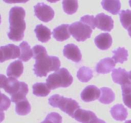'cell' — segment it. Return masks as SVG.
Instances as JSON below:
<instances>
[{
    "label": "cell",
    "instance_id": "1",
    "mask_svg": "<svg viewBox=\"0 0 131 123\" xmlns=\"http://www.w3.org/2000/svg\"><path fill=\"white\" fill-rule=\"evenodd\" d=\"M33 56L35 60L33 71L38 77L46 76L51 71H56L61 65L60 60L57 56H49L46 49L40 45L33 47Z\"/></svg>",
    "mask_w": 131,
    "mask_h": 123
},
{
    "label": "cell",
    "instance_id": "2",
    "mask_svg": "<svg viewBox=\"0 0 131 123\" xmlns=\"http://www.w3.org/2000/svg\"><path fill=\"white\" fill-rule=\"evenodd\" d=\"M26 12L23 8L15 6L10 9L9 12L10 32L8 37L14 42H19L24 38L26 29V23L24 21Z\"/></svg>",
    "mask_w": 131,
    "mask_h": 123
},
{
    "label": "cell",
    "instance_id": "3",
    "mask_svg": "<svg viewBox=\"0 0 131 123\" xmlns=\"http://www.w3.org/2000/svg\"><path fill=\"white\" fill-rule=\"evenodd\" d=\"M73 77L65 68H61L50 74L46 79V83L51 90L68 87L72 83Z\"/></svg>",
    "mask_w": 131,
    "mask_h": 123
},
{
    "label": "cell",
    "instance_id": "4",
    "mask_svg": "<svg viewBox=\"0 0 131 123\" xmlns=\"http://www.w3.org/2000/svg\"><path fill=\"white\" fill-rule=\"evenodd\" d=\"M49 104L54 108H59L72 118H74L75 111L80 108V106L76 101L59 94H54L50 97Z\"/></svg>",
    "mask_w": 131,
    "mask_h": 123
},
{
    "label": "cell",
    "instance_id": "5",
    "mask_svg": "<svg viewBox=\"0 0 131 123\" xmlns=\"http://www.w3.org/2000/svg\"><path fill=\"white\" fill-rule=\"evenodd\" d=\"M93 29L88 24L80 21L70 24L69 31L72 37L78 42H83L90 38Z\"/></svg>",
    "mask_w": 131,
    "mask_h": 123
},
{
    "label": "cell",
    "instance_id": "6",
    "mask_svg": "<svg viewBox=\"0 0 131 123\" xmlns=\"http://www.w3.org/2000/svg\"><path fill=\"white\" fill-rule=\"evenodd\" d=\"M111 76L113 81L122 86V94L131 92V78L129 73L125 69L122 68L114 69Z\"/></svg>",
    "mask_w": 131,
    "mask_h": 123
},
{
    "label": "cell",
    "instance_id": "7",
    "mask_svg": "<svg viewBox=\"0 0 131 123\" xmlns=\"http://www.w3.org/2000/svg\"><path fill=\"white\" fill-rule=\"evenodd\" d=\"M34 11L36 17L45 23L51 20L54 16L53 9L43 3H37L34 6Z\"/></svg>",
    "mask_w": 131,
    "mask_h": 123
},
{
    "label": "cell",
    "instance_id": "8",
    "mask_svg": "<svg viewBox=\"0 0 131 123\" xmlns=\"http://www.w3.org/2000/svg\"><path fill=\"white\" fill-rule=\"evenodd\" d=\"M20 82L14 77L6 78L3 74L1 75V88H3L10 95L15 94L20 88Z\"/></svg>",
    "mask_w": 131,
    "mask_h": 123
},
{
    "label": "cell",
    "instance_id": "9",
    "mask_svg": "<svg viewBox=\"0 0 131 123\" xmlns=\"http://www.w3.org/2000/svg\"><path fill=\"white\" fill-rule=\"evenodd\" d=\"M1 51V63L10 59H15L19 58L20 55V47L14 44H8L6 46H1L0 48Z\"/></svg>",
    "mask_w": 131,
    "mask_h": 123
},
{
    "label": "cell",
    "instance_id": "10",
    "mask_svg": "<svg viewBox=\"0 0 131 123\" xmlns=\"http://www.w3.org/2000/svg\"><path fill=\"white\" fill-rule=\"evenodd\" d=\"M96 27L102 31L111 32L113 28L114 22L111 17L101 13L96 15Z\"/></svg>",
    "mask_w": 131,
    "mask_h": 123
},
{
    "label": "cell",
    "instance_id": "11",
    "mask_svg": "<svg viewBox=\"0 0 131 123\" xmlns=\"http://www.w3.org/2000/svg\"><path fill=\"white\" fill-rule=\"evenodd\" d=\"M63 55L69 60L75 63L80 62L82 58V55L80 49L76 45L74 44H69L64 47Z\"/></svg>",
    "mask_w": 131,
    "mask_h": 123
},
{
    "label": "cell",
    "instance_id": "12",
    "mask_svg": "<svg viewBox=\"0 0 131 123\" xmlns=\"http://www.w3.org/2000/svg\"><path fill=\"white\" fill-rule=\"evenodd\" d=\"M101 89L95 85H88L81 93V98L84 102H91L99 99Z\"/></svg>",
    "mask_w": 131,
    "mask_h": 123
},
{
    "label": "cell",
    "instance_id": "13",
    "mask_svg": "<svg viewBox=\"0 0 131 123\" xmlns=\"http://www.w3.org/2000/svg\"><path fill=\"white\" fill-rule=\"evenodd\" d=\"M74 118L81 123H92L97 117L93 111L79 108L75 111Z\"/></svg>",
    "mask_w": 131,
    "mask_h": 123
},
{
    "label": "cell",
    "instance_id": "14",
    "mask_svg": "<svg viewBox=\"0 0 131 123\" xmlns=\"http://www.w3.org/2000/svg\"><path fill=\"white\" fill-rule=\"evenodd\" d=\"M116 63L111 58H105L101 60L96 65V71L99 74H107L113 70Z\"/></svg>",
    "mask_w": 131,
    "mask_h": 123
},
{
    "label": "cell",
    "instance_id": "15",
    "mask_svg": "<svg viewBox=\"0 0 131 123\" xmlns=\"http://www.w3.org/2000/svg\"><path fill=\"white\" fill-rule=\"evenodd\" d=\"M94 41L97 47L101 50L107 49L113 43L112 37L108 33H101L95 38Z\"/></svg>",
    "mask_w": 131,
    "mask_h": 123
},
{
    "label": "cell",
    "instance_id": "16",
    "mask_svg": "<svg viewBox=\"0 0 131 123\" xmlns=\"http://www.w3.org/2000/svg\"><path fill=\"white\" fill-rule=\"evenodd\" d=\"M69 24H61L59 26L56 27L53 29L52 35L53 37L58 41L66 40L70 38V33L69 31Z\"/></svg>",
    "mask_w": 131,
    "mask_h": 123
},
{
    "label": "cell",
    "instance_id": "17",
    "mask_svg": "<svg viewBox=\"0 0 131 123\" xmlns=\"http://www.w3.org/2000/svg\"><path fill=\"white\" fill-rule=\"evenodd\" d=\"M24 70V65L21 60H15L9 65L6 70V75L8 77L18 78L22 75Z\"/></svg>",
    "mask_w": 131,
    "mask_h": 123
},
{
    "label": "cell",
    "instance_id": "18",
    "mask_svg": "<svg viewBox=\"0 0 131 123\" xmlns=\"http://www.w3.org/2000/svg\"><path fill=\"white\" fill-rule=\"evenodd\" d=\"M110 113L113 118L118 121L125 120L128 115L127 110L122 104H117L113 106L110 110Z\"/></svg>",
    "mask_w": 131,
    "mask_h": 123
},
{
    "label": "cell",
    "instance_id": "19",
    "mask_svg": "<svg viewBox=\"0 0 131 123\" xmlns=\"http://www.w3.org/2000/svg\"><path fill=\"white\" fill-rule=\"evenodd\" d=\"M35 33L37 36V39L42 43L47 42L51 39V30L43 24L37 25L35 29Z\"/></svg>",
    "mask_w": 131,
    "mask_h": 123
},
{
    "label": "cell",
    "instance_id": "20",
    "mask_svg": "<svg viewBox=\"0 0 131 123\" xmlns=\"http://www.w3.org/2000/svg\"><path fill=\"white\" fill-rule=\"evenodd\" d=\"M101 5L105 10L113 15L118 14L121 8L120 0H102Z\"/></svg>",
    "mask_w": 131,
    "mask_h": 123
},
{
    "label": "cell",
    "instance_id": "21",
    "mask_svg": "<svg viewBox=\"0 0 131 123\" xmlns=\"http://www.w3.org/2000/svg\"><path fill=\"white\" fill-rule=\"evenodd\" d=\"M101 91V95L99 100L101 103L108 105L115 99V94L111 88L108 87H102Z\"/></svg>",
    "mask_w": 131,
    "mask_h": 123
},
{
    "label": "cell",
    "instance_id": "22",
    "mask_svg": "<svg viewBox=\"0 0 131 123\" xmlns=\"http://www.w3.org/2000/svg\"><path fill=\"white\" fill-rule=\"evenodd\" d=\"M19 47H20V55L19 57V60L26 62L33 57V49H31L30 46L28 44V42H26V41H23L19 45Z\"/></svg>",
    "mask_w": 131,
    "mask_h": 123
},
{
    "label": "cell",
    "instance_id": "23",
    "mask_svg": "<svg viewBox=\"0 0 131 123\" xmlns=\"http://www.w3.org/2000/svg\"><path fill=\"white\" fill-rule=\"evenodd\" d=\"M50 91L47 83H36L33 85V94L36 96L46 97L49 94Z\"/></svg>",
    "mask_w": 131,
    "mask_h": 123
},
{
    "label": "cell",
    "instance_id": "24",
    "mask_svg": "<svg viewBox=\"0 0 131 123\" xmlns=\"http://www.w3.org/2000/svg\"><path fill=\"white\" fill-rule=\"evenodd\" d=\"M31 111V105L26 98L16 103L15 112L19 115H26Z\"/></svg>",
    "mask_w": 131,
    "mask_h": 123
},
{
    "label": "cell",
    "instance_id": "25",
    "mask_svg": "<svg viewBox=\"0 0 131 123\" xmlns=\"http://www.w3.org/2000/svg\"><path fill=\"white\" fill-rule=\"evenodd\" d=\"M28 85L26 83H25L23 81H20V88L18 90V92H17L15 94L12 95L11 97V100L12 102L17 103V102H19V101H21V100L24 99L26 96V95L28 94Z\"/></svg>",
    "mask_w": 131,
    "mask_h": 123
},
{
    "label": "cell",
    "instance_id": "26",
    "mask_svg": "<svg viewBox=\"0 0 131 123\" xmlns=\"http://www.w3.org/2000/svg\"><path fill=\"white\" fill-rule=\"evenodd\" d=\"M77 77L81 82H88L93 77V70L87 67H82L77 73Z\"/></svg>",
    "mask_w": 131,
    "mask_h": 123
},
{
    "label": "cell",
    "instance_id": "27",
    "mask_svg": "<svg viewBox=\"0 0 131 123\" xmlns=\"http://www.w3.org/2000/svg\"><path fill=\"white\" fill-rule=\"evenodd\" d=\"M114 54L113 59L115 60V63L123 64L124 61H127L128 58V51L124 47H118L116 49L113 51Z\"/></svg>",
    "mask_w": 131,
    "mask_h": 123
},
{
    "label": "cell",
    "instance_id": "28",
    "mask_svg": "<svg viewBox=\"0 0 131 123\" xmlns=\"http://www.w3.org/2000/svg\"><path fill=\"white\" fill-rule=\"evenodd\" d=\"M62 5L64 12L69 15L74 14L78 9V0H63Z\"/></svg>",
    "mask_w": 131,
    "mask_h": 123
},
{
    "label": "cell",
    "instance_id": "29",
    "mask_svg": "<svg viewBox=\"0 0 131 123\" xmlns=\"http://www.w3.org/2000/svg\"><path fill=\"white\" fill-rule=\"evenodd\" d=\"M120 19L125 29H129L131 26V10H122L120 13Z\"/></svg>",
    "mask_w": 131,
    "mask_h": 123
},
{
    "label": "cell",
    "instance_id": "30",
    "mask_svg": "<svg viewBox=\"0 0 131 123\" xmlns=\"http://www.w3.org/2000/svg\"><path fill=\"white\" fill-rule=\"evenodd\" d=\"M62 117L56 112H51L46 116V119L41 123H61Z\"/></svg>",
    "mask_w": 131,
    "mask_h": 123
},
{
    "label": "cell",
    "instance_id": "31",
    "mask_svg": "<svg viewBox=\"0 0 131 123\" xmlns=\"http://www.w3.org/2000/svg\"><path fill=\"white\" fill-rule=\"evenodd\" d=\"M80 20L83 23L88 24L93 29L96 28V19L95 17H93V15H84L81 18Z\"/></svg>",
    "mask_w": 131,
    "mask_h": 123
},
{
    "label": "cell",
    "instance_id": "32",
    "mask_svg": "<svg viewBox=\"0 0 131 123\" xmlns=\"http://www.w3.org/2000/svg\"><path fill=\"white\" fill-rule=\"evenodd\" d=\"M1 96H2V101L1 104V111H3V110H6L8 108L10 105V101L6 96L3 94H1Z\"/></svg>",
    "mask_w": 131,
    "mask_h": 123
},
{
    "label": "cell",
    "instance_id": "33",
    "mask_svg": "<svg viewBox=\"0 0 131 123\" xmlns=\"http://www.w3.org/2000/svg\"><path fill=\"white\" fill-rule=\"evenodd\" d=\"M122 96L123 101H124V104H125L128 108L131 109V92L122 94Z\"/></svg>",
    "mask_w": 131,
    "mask_h": 123
},
{
    "label": "cell",
    "instance_id": "34",
    "mask_svg": "<svg viewBox=\"0 0 131 123\" xmlns=\"http://www.w3.org/2000/svg\"><path fill=\"white\" fill-rule=\"evenodd\" d=\"M29 0H3L4 2L6 3H25L28 2Z\"/></svg>",
    "mask_w": 131,
    "mask_h": 123
},
{
    "label": "cell",
    "instance_id": "35",
    "mask_svg": "<svg viewBox=\"0 0 131 123\" xmlns=\"http://www.w3.org/2000/svg\"><path fill=\"white\" fill-rule=\"evenodd\" d=\"M92 123H106V122L104 121V120H102V119H99V118H97V119H95L93 122H92Z\"/></svg>",
    "mask_w": 131,
    "mask_h": 123
},
{
    "label": "cell",
    "instance_id": "36",
    "mask_svg": "<svg viewBox=\"0 0 131 123\" xmlns=\"http://www.w3.org/2000/svg\"><path fill=\"white\" fill-rule=\"evenodd\" d=\"M47 1L50 3H56L58 2V1H60V0H47Z\"/></svg>",
    "mask_w": 131,
    "mask_h": 123
},
{
    "label": "cell",
    "instance_id": "37",
    "mask_svg": "<svg viewBox=\"0 0 131 123\" xmlns=\"http://www.w3.org/2000/svg\"><path fill=\"white\" fill-rule=\"evenodd\" d=\"M128 33H129V36L131 37V26L129 27V29H128Z\"/></svg>",
    "mask_w": 131,
    "mask_h": 123
},
{
    "label": "cell",
    "instance_id": "38",
    "mask_svg": "<svg viewBox=\"0 0 131 123\" xmlns=\"http://www.w3.org/2000/svg\"><path fill=\"white\" fill-rule=\"evenodd\" d=\"M125 123H131V120H126V121L125 122Z\"/></svg>",
    "mask_w": 131,
    "mask_h": 123
},
{
    "label": "cell",
    "instance_id": "39",
    "mask_svg": "<svg viewBox=\"0 0 131 123\" xmlns=\"http://www.w3.org/2000/svg\"><path fill=\"white\" fill-rule=\"evenodd\" d=\"M129 5H130V6L131 7V0H129Z\"/></svg>",
    "mask_w": 131,
    "mask_h": 123
},
{
    "label": "cell",
    "instance_id": "40",
    "mask_svg": "<svg viewBox=\"0 0 131 123\" xmlns=\"http://www.w3.org/2000/svg\"><path fill=\"white\" fill-rule=\"evenodd\" d=\"M129 74H130V78H131V70L130 72H129Z\"/></svg>",
    "mask_w": 131,
    "mask_h": 123
}]
</instances>
